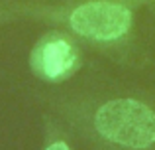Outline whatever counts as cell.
<instances>
[{"mask_svg":"<svg viewBox=\"0 0 155 150\" xmlns=\"http://www.w3.org/2000/svg\"><path fill=\"white\" fill-rule=\"evenodd\" d=\"M84 128L104 150H155V111L140 99L104 101L94 107Z\"/></svg>","mask_w":155,"mask_h":150,"instance_id":"1","label":"cell"},{"mask_svg":"<svg viewBox=\"0 0 155 150\" xmlns=\"http://www.w3.org/2000/svg\"><path fill=\"white\" fill-rule=\"evenodd\" d=\"M134 16L124 4L108 0H92L69 12L67 26L77 36L98 44L120 42L132 30Z\"/></svg>","mask_w":155,"mask_h":150,"instance_id":"2","label":"cell"},{"mask_svg":"<svg viewBox=\"0 0 155 150\" xmlns=\"http://www.w3.org/2000/svg\"><path fill=\"white\" fill-rule=\"evenodd\" d=\"M81 65L83 59L79 47L61 32L41 36L30 54V67L34 75L49 83H61L73 77Z\"/></svg>","mask_w":155,"mask_h":150,"instance_id":"3","label":"cell"},{"mask_svg":"<svg viewBox=\"0 0 155 150\" xmlns=\"http://www.w3.org/2000/svg\"><path fill=\"white\" fill-rule=\"evenodd\" d=\"M41 150H75V144L63 124L55 123V120H47L43 124Z\"/></svg>","mask_w":155,"mask_h":150,"instance_id":"4","label":"cell"}]
</instances>
